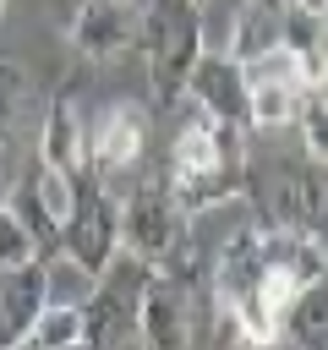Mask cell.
<instances>
[{
	"label": "cell",
	"instance_id": "9",
	"mask_svg": "<svg viewBox=\"0 0 328 350\" xmlns=\"http://www.w3.org/2000/svg\"><path fill=\"white\" fill-rule=\"evenodd\" d=\"M142 109L137 104H109L87 126V175H120L142 159Z\"/></svg>",
	"mask_w": 328,
	"mask_h": 350
},
{
	"label": "cell",
	"instance_id": "18",
	"mask_svg": "<svg viewBox=\"0 0 328 350\" xmlns=\"http://www.w3.org/2000/svg\"><path fill=\"white\" fill-rule=\"evenodd\" d=\"M191 5H208V0H191Z\"/></svg>",
	"mask_w": 328,
	"mask_h": 350
},
{
	"label": "cell",
	"instance_id": "7",
	"mask_svg": "<svg viewBox=\"0 0 328 350\" xmlns=\"http://www.w3.org/2000/svg\"><path fill=\"white\" fill-rule=\"evenodd\" d=\"M137 339L148 350H180L191 339V306L175 273H148L142 301H137Z\"/></svg>",
	"mask_w": 328,
	"mask_h": 350
},
{
	"label": "cell",
	"instance_id": "14",
	"mask_svg": "<svg viewBox=\"0 0 328 350\" xmlns=\"http://www.w3.org/2000/svg\"><path fill=\"white\" fill-rule=\"evenodd\" d=\"M27 71L16 60H0V159L11 153L16 142V126H22V109H27Z\"/></svg>",
	"mask_w": 328,
	"mask_h": 350
},
{
	"label": "cell",
	"instance_id": "8",
	"mask_svg": "<svg viewBox=\"0 0 328 350\" xmlns=\"http://www.w3.org/2000/svg\"><path fill=\"white\" fill-rule=\"evenodd\" d=\"M137 16H142V5H131V0H82L71 16V44L87 60L137 49Z\"/></svg>",
	"mask_w": 328,
	"mask_h": 350
},
{
	"label": "cell",
	"instance_id": "10",
	"mask_svg": "<svg viewBox=\"0 0 328 350\" xmlns=\"http://www.w3.org/2000/svg\"><path fill=\"white\" fill-rule=\"evenodd\" d=\"M49 301V268L44 257L0 268V345H22L27 323L38 317V306Z\"/></svg>",
	"mask_w": 328,
	"mask_h": 350
},
{
	"label": "cell",
	"instance_id": "19",
	"mask_svg": "<svg viewBox=\"0 0 328 350\" xmlns=\"http://www.w3.org/2000/svg\"><path fill=\"white\" fill-rule=\"evenodd\" d=\"M0 11H5V0H0Z\"/></svg>",
	"mask_w": 328,
	"mask_h": 350
},
{
	"label": "cell",
	"instance_id": "5",
	"mask_svg": "<svg viewBox=\"0 0 328 350\" xmlns=\"http://www.w3.org/2000/svg\"><path fill=\"white\" fill-rule=\"evenodd\" d=\"M186 98L208 115V120H230V126H246V77H241V60H230L224 49H202L191 77H186ZM251 131V126H246Z\"/></svg>",
	"mask_w": 328,
	"mask_h": 350
},
{
	"label": "cell",
	"instance_id": "16",
	"mask_svg": "<svg viewBox=\"0 0 328 350\" xmlns=\"http://www.w3.org/2000/svg\"><path fill=\"white\" fill-rule=\"evenodd\" d=\"M33 235L22 230V219L0 202V268H16V262H33Z\"/></svg>",
	"mask_w": 328,
	"mask_h": 350
},
{
	"label": "cell",
	"instance_id": "11",
	"mask_svg": "<svg viewBox=\"0 0 328 350\" xmlns=\"http://www.w3.org/2000/svg\"><path fill=\"white\" fill-rule=\"evenodd\" d=\"M284 16H290V0H241L230 11V27H224L219 49L230 60H251V55L284 44Z\"/></svg>",
	"mask_w": 328,
	"mask_h": 350
},
{
	"label": "cell",
	"instance_id": "2",
	"mask_svg": "<svg viewBox=\"0 0 328 350\" xmlns=\"http://www.w3.org/2000/svg\"><path fill=\"white\" fill-rule=\"evenodd\" d=\"M120 246L137 252L153 273H175L180 284L191 279V219L175 208L164 175H142L120 202Z\"/></svg>",
	"mask_w": 328,
	"mask_h": 350
},
{
	"label": "cell",
	"instance_id": "17",
	"mask_svg": "<svg viewBox=\"0 0 328 350\" xmlns=\"http://www.w3.org/2000/svg\"><path fill=\"white\" fill-rule=\"evenodd\" d=\"M295 11H306V16H328V0H290Z\"/></svg>",
	"mask_w": 328,
	"mask_h": 350
},
{
	"label": "cell",
	"instance_id": "15",
	"mask_svg": "<svg viewBox=\"0 0 328 350\" xmlns=\"http://www.w3.org/2000/svg\"><path fill=\"white\" fill-rule=\"evenodd\" d=\"M290 126H301L306 159H312V164H328V137H323V82L301 98V109H295V120H290Z\"/></svg>",
	"mask_w": 328,
	"mask_h": 350
},
{
	"label": "cell",
	"instance_id": "13",
	"mask_svg": "<svg viewBox=\"0 0 328 350\" xmlns=\"http://www.w3.org/2000/svg\"><path fill=\"white\" fill-rule=\"evenodd\" d=\"M22 345H33V350H71V345H82V306H71V301H44L38 317L27 323Z\"/></svg>",
	"mask_w": 328,
	"mask_h": 350
},
{
	"label": "cell",
	"instance_id": "12",
	"mask_svg": "<svg viewBox=\"0 0 328 350\" xmlns=\"http://www.w3.org/2000/svg\"><path fill=\"white\" fill-rule=\"evenodd\" d=\"M279 339L306 345V350H323V345H328V306H323V284H301V290H295V301L279 312Z\"/></svg>",
	"mask_w": 328,
	"mask_h": 350
},
{
	"label": "cell",
	"instance_id": "3",
	"mask_svg": "<svg viewBox=\"0 0 328 350\" xmlns=\"http://www.w3.org/2000/svg\"><path fill=\"white\" fill-rule=\"evenodd\" d=\"M148 262L137 252H115L98 273H93V295L77 301L82 306V345H120V339H137V301H142V284H148Z\"/></svg>",
	"mask_w": 328,
	"mask_h": 350
},
{
	"label": "cell",
	"instance_id": "6",
	"mask_svg": "<svg viewBox=\"0 0 328 350\" xmlns=\"http://www.w3.org/2000/svg\"><path fill=\"white\" fill-rule=\"evenodd\" d=\"M38 164L66 170V175H87V115L77 104V93H49L44 115H38Z\"/></svg>",
	"mask_w": 328,
	"mask_h": 350
},
{
	"label": "cell",
	"instance_id": "4",
	"mask_svg": "<svg viewBox=\"0 0 328 350\" xmlns=\"http://www.w3.org/2000/svg\"><path fill=\"white\" fill-rule=\"evenodd\" d=\"M115 252H120V197L104 186V175H98V186H87V191H82V180H77L71 219L60 224V257L77 262V268L93 279Z\"/></svg>",
	"mask_w": 328,
	"mask_h": 350
},
{
	"label": "cell",
	"instance_id": "1",
	"mask_svg": "<svg viewBox=\"0 0 328 350\" xmlns=\"http://www.w3.org/2000/svg\"><path fill=\"white\" fill-rule=\"evenodd\" d=\"M137 49L148 60V98L159 109L186 98V77L202 55V5L191 0H148L137 16Z\"/></svg>",
	"mask_w": 328,
	"mask_h": 350
}]
</instances>
